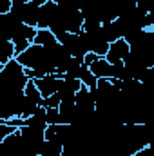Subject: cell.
Wrapping results in <instances>:
<instances>
[{"instance_id": "cell-7", "label": "cell", "mask_w": 154, "mask_h": 156, "mask_svg": "<svg viewBox=\"0 0 154 156\" xmlns=\"http://www.w3.org/2000/svg\"><path fill=\"white\" fill-rule=\"evenodd\" d=\"M62 78H64L62 73H53V75H47V76H44V78L35 80V83H37V87L40 89L42 96L47 98V96H51V94H54L58 91V85H60Z\"/></svg>"}, {"instance_id": "cell-21", "label": "cell", "mask_w": 154, "mask_h": 156, "mask_svg": "<svg viewBox=\"0 0 154 156\" xmlns=\"http://www.w3.org/2000/svg\"><path fill=\"white\" fill-rule=\"evenodd\" d=\"M53 2H56L58 5H64V4H69V2H73V0H53Z\"/></svg>"}, {"instance_id": "cell-14", "label": "cell", "mask_w": 154, "mask_h": 156, "mask_svg": "<svg viewBox=\"0 0 154 156\" xmlns=\"http://www.w3.org/2000/svg\"><path fill=\"white\" fill-rule=\"evenodd\" d=\"M80 80H82V83L87 85L89 89H94V87L98 85V78L91 73V69H89L85 64H83V67H82V71H80Z\"/></svg>"}, {"instance_id": "cell-17", "label": "cell", "mask_w": 154, "mask_h": 156, "mask_svg": "<svg viewBox=\"0 0 154 156\" xmlns=\"http://www.w3.org/2000/svg\"><path fill=\"white\" fill-rule=\"evenodd\" d=\"M138 5L149 13V11H151V9L154 7V0H138Z\"/></svg>"}, {"instance_id": "cell-12", "label": "cell", "mask_w": 154, "mask_h": 156, "mask_svg": "<svg viewBox=\"0 0 154 156\" xmlns=\"http://www.w3.org/2000/svg\"><path fill=\"white\" fill-rule=\"evenodd\" d=\"M58 38L51 33V29H38L37 37H35V42L33 44H38V45H44V47H49L53 44H56Z\"/></svg>"}, {"instance_id": "cell-20", "label": "cell", "mask_w": 154, "mask_h": 156, "mask_svg": "<svg viewBox=\"0 0 154 156\" xmlns=\"http://www.w3.org/2000/svg\"><path fill=\"white\" fill-rule=\"evenodd\" d=\"M132 156H154V153L151 151V147L147 145L145 149H142V151H138V153H134Z\"/></svg>"}, {"instance_id": "cell-15", "label": "cell", "mask_w": 154, "mask_h": 156, "mask_svg": "<svg viewBox=\"0 0 154 156\" xmlns=\"http://www.w3.org/2000/svg\"><path fill=\"white\" fill-rule=\"evenodd\" d=\"M60 104H62V98H60V94H58V93H54V94H51V96L44 98L42 107H45V109H53V107H60Z\"/></svg>"}, {"instance_id": "cell-19", "label": "cell", "mask_w": 154, "mask_h": 156, "mask_svg": "<svg viewBox=\"0 0 154 156\" xmlns=\"http://www.w3.org/2000/svg\"><path fill=\"white\" fill-rule=\"evenodd\" d=\"M96 58H98V55H96V53H87V55H85V58H83V64L89 67V66H91Z\"/></svg>"}, {"instance_id": "cell-1", "label": "cell", "mask_w": 154, "mask_h": 156, "mask_svg": "<svg viewBox=\"0 0 154 156\" xmlns=\"http://www.w3.org/2000/svg\"><path fill=\"white\" fill-rule=\"evenodd\" d=\"M29 76L26 73V67L16 60H9L4 67H0V94L5 93H20L26 89Z\"/></svg>"}, {"instance_id": "cell-13", "label": "cell", "mask_w": 154, "mask_h": 156, "mask_svg": "<svg viewBox=\"0 0 154 156\" xmlns=\"http://www.w3.org/2000/svg\"><path fill=\"white\" fill-rule=\"evenodd\" d=\"M24 94H26V96H27L29 100L37 102L38 105H42V102H44V96H42L40 89L37 87L35 80H29V82H27V85H26V89H24Z\"/></svg>"}, {"instance_id": "cell-22", "label": "cell", "mask_w": 154, "mask_h": 156, "mask_svg": "<svg viewBox=\"0 0 154 156\" xmlns=\"http://www.w3.org/2000/svg\"><path fill=\"white\" fill-rule=\"evenodd\" d=\"M33 2H35V4H38V5H44V4H47L49 0H33Z\"/></svg>"}, {"instance_id": "cell-6", "label": "cell", "mask_w": 154, "mask_h": 156, "mask_svg": "<svg viewBox=\"0 0 154 156\" xmlns=\"http://www.w3.org/2000/svg\"><path fill=\"white\" fill-rule=\"evenodd\" d=\"M129 53H131V45H129V42H127L125 38H120V40H116V42L111 44V47H109L105 58H107L111 64H121V62L127 58Z\"/></svg>"}, {"instance_id": "cell-23", "label": "cell", "mask_w": 154, "mask_h": 156, "mask_svg": "<svg viewBox=\"0 0 154 156\" xmlns=\"http://www.w3.org/2000/svg\"><path fill=\"white\" fill-rule=\"evenodd\" d=\"M151 33H152V38H154V27H151Z\"/></svg>"}, {"instance_id": "cell-16", "label": "cell", "mask_w": 154, "mask_h": 156, "mask_svg": "<svg viewBox=\"0 0 154 156\" xmlns=\"http://www.w3.org/2000/svg\"><path fill=\"white\" fill-rule=\"evenodd\" d=\"M47 123H62V115H60V109L58 107H53V109H47Z\"/></svg>"}, {"instance_id": "cell-2", "label": "cell", "mask_w": 154, "mask_h": 156, "mask_svg": "<svg viewBox=\"0 0 154 156\" xmlns=\"http://www.w3.org/2000/svg\"><path fill=\"white\" fill-rule=\"evenodd\" d=\"M80 37L83 40L87 51L89 53H96L98 56H105L107 51H109V47H111L109 40L105 38V35H103L102 26L100 27H93V29H82Z\"/></svg>"}, {"instance_id": "cell-5", "label": "cell", "mask_w": 154, "mask_h": 156, "mask_svg": "<svg viewBox=\"0 0 154 156\" xmlns=\"http://www.w3.org/2000/svg\"><path fill=\"white\" fill-rule=\"evenodd\" d=\"M58 42L75 58H85V55L89 53L87 47H85V44H83V40H82V37H80V33H65V35H62L58 38Z\"/></svg>"}, {"instance_id": "cell-3", "label": "cell", "mask_w": 154, "mask_h": 156, "mask_svg": "<svg viewBox=\"0 0 154 156\" xmlns=\"http://www.w3.org/2000/svg\"><path fill=\"white\" fill-rule=\"evenodd\" d=\"M9 13H11L18 22H22V24L33 26V27L38 26L40 5L38 4H35L33 0H29V2H26V4H20V5H13Z\"/></svg>"}, {"instance_id": "cell-10", "label": "cell", "mask_w": 154, "mask_h": 156, "mask_svg": "<svg viewBox=\"0 0 154 156\" xmlns=\"http://www.w3.org/2000/svg\"><path fill=\"white\" fill-rule=\"evenodd\" d=\"M89 69L96 78H113V64L105 56H98L89 66Z\"/></svg>"}, {"instance_id": "cell-9", "label": "cell", "mask_w": 154, "mask_h": 156, "mask_svg": "<svg viewBox=\"0 0 154 156\" xmlns=\"http://www.w3.org/2000/svg\"><path fill=\"white\" fill-rule=\"evenodd\" d=\"M131 53L136 55L149 69L154 67V42L142 44V45H134V47H131Z\"/></svg>"}, {"instance_id": "cell-11", "label": "cell", "mask_w": 154, "mask_h": 156, "mask_svg": "<svg viewBox=\"0 0 154 156\" xmlns=\"http://www.w3.org/2000/svg\"><path fill=\"white\" fill-rule=\"evenodd\" d=\"M16 58V51H15V44L11 40H4L2 51H0V67H4L9 60Z\"/></svg>"}, {"instance_id": "cell-4", "label": "cell", "mask_w": 154, "mask_h": 156, "mask_svg": "<svg viewBox=\"0 0 154 156\" xmlns=\"http://www.w3.org/2000/svg\"><path fill=\"white\" fill-rule=\"evenodd\" d=\"M37 33H38V27L27 26V24H22V22L16 26V29H15V33H13V38H11V42L15 44V51H16V55L24 53V51L35 42Z\"/></svg>"}, {"instance_id": "cell-8", "label": "cell", "mask_w": 154, "mask_h": 156, "mask_svg": "<svg viewBox=\"0 0 154 156\" xmlns=\"http://www.w3.org/2000/svg\"><path fill=\"white\" fill-rule=\"evenodd\" d=\"M58 13H60V7L53 0H49L47 4L40 5V18H38V26L37 27L38 29H49L51 24L54 22V18L58 16Z\"/></svg>"}, {"instance_id": "cell-18", "label": "cell", "mask_w": 154, "mask_h": 156, "mask_svg": "<svg viewBox=\"0 0 154 156\" xmlns=\"http://www.w3.org/2000/svg\"><path fill=\"white\" fill-rule=\"evenodd\" d=\"M145 26H147V29H151L154 27V7L147 13V20H145Z\"/></svg>"}]
</instances>
